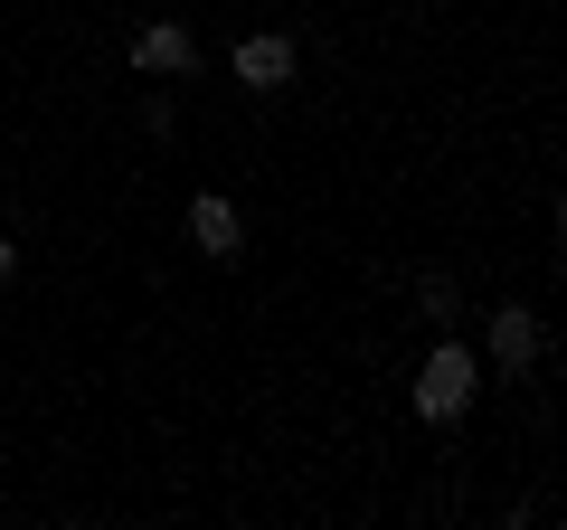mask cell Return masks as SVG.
Segmentation results:
<instances>
[{"label":"cell","instance_id":"6da1fadb","mask_svg":"<svg viewBox=\"0 0 567 530\" xmlns=\"http://www.w3.org/2000/svg\"><path fill=\"white\" fill-rule=\"evenodd\" d=\"M473 379H483L473 350L464 342H435V350H425V369H416V408L435 417V427H454V417L473 408Z\"/></svg>","mask_w":567,"mask_h":530},{"label":"cell","instance_id":"7a4b0ae2","mask_svg":"<svg viewBox=\"0 0 567 530\" xmlns=\"http://www.w3.org/2000/svg\"><path fill=\"white\" fill-rule=\"evenodd\" d=\"M237 77L256 85V95H275V85H293V39H275V29H256V39H237Z\"/></svg>","mask_w":567,"mask_h":530},{"label":"cell","instance_id":"3957f363","mask_svg":"<svg viewBox=\"0 0 567 530\" xmlns=\"http://www.w3.org/2000/svg\"><path fill=\"white\" fill-rule=\"evenodd\" d=\"M133 67H152V77H181V67H199V48H189L181 20H152V29L133 39Z\"/></svg>","mask_w":567,"mask_h":530},{"label":"cell","instance_id":"277c9868","mask_svg":"<svg viewBox=\"0 0 567 530\" xmlns=\"http://www.w3.org/2000/svg\"><path fill=\"white\" fill-rule=\"evenodd\" d=\"M492 360H502V369H529V360H539V313H529V304H502V313H492Z\"/></svg>","mask_w":567,"mask_h":530},{"label":"cell","instance_id":"5b68a950","mask_svg":"<svg viewBox=\"0 0 567 530\" xmlns=\"http://www.w3.org/2000/svg\"><path fill=\"white\" fill-rule=\"evenodd\" d=\"M189 237H199L208 256H237V246H246V237H237V208H227L218 190H199V200H189Z\"/></svg>","mask_w":567,"mask_h":530},{"label":"cell","instance_id":"8992f818","mask_svg":"<svg viewBox=\"0 0 567 530\" xmlns=\"http://www.w3.org/2000/svg\"><path fill=\"white\" fill-rule=\"evenodd\" d=\"M10 265H20V246H10V237H0V285H10Z\"/></svg>","mask_w":567,"mask_h":530}]
</instances>
